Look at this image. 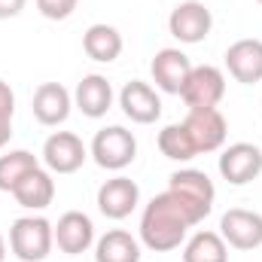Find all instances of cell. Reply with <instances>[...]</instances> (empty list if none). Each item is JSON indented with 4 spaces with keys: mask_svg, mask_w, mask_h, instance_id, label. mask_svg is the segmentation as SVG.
Wrapping results in <instances>:
<instances>
[{
    "mask_svg": "<svg viewBox=\"0 0 262 262\" xmlns=\"http://www.w3.org/2000/svg\"><path fill=\"white\" fill-rule=\"evenodd\" d=\"M119 107H122V113L128 116L134 125H152L159 116H162V98H159V92L149 85V82H143V79H131L122 85V92H119Z\"/></svg>",
    "mask_w": 262,
    "mask_h": 262,
    "instance_id": "cell-11",
    "label": "cell"
},
{
    "mask_svg": "<svg viewBox=\"0 0 262 262\" xmlns=\"http://www.w3.org/2000/svg\"><path fill=\"white\" fill-rule=\"evenodd\" d=\"M226 67H229L232 79L241 85L262 82V40H256V37L235 40L226 49Z\"/></svg>",
    "mask_w": 262,
    "mask_h": 262,
    "instance_id": "cell-15",
    "label": "cell"
},
{
    "mask_svg": "<svg viewBox=\"0 0 262 262\" xmlns=\"http://www.w3.org/2000/svg\"><path fill=\"white\" fill-rule=\"evenodd\" d=\"M89 156L104 171H122L137 159V137L125 125H107L92 137Z\"/></svg>",
    "mask_w": 262,
    "mask_h": 262,
    "instance_id": "cell-3",
    "label": "cell"
},
{
    "mask_svg": "<svg viewBox=\"0 0 262 262\" xmlns=\"http://www.w3.org/2000/svg\"><path fill=\"white\" fill-rule=\"evenodd\" d=\"M156 143H159V152H162L165 159H171V162H189V159L198 156L195 143H192V137H189V131H186L183 122L165 125V128L159 131Z\"/></svg>",
    "mask_w": 262,
    "mask_h": 262,
    "instance_id": "cell-22",
    "label": "cell"
},
{
    "mask_svg": "<svg viewBox=\"0 0 262 262\" xmlns=\"http://www.w3.org/2000/svg\"><path fill=\"white\" fill-rule=\"evenodd\" d=\"M9 195L15 198L25 210H46V207L55 201V180H52V171L34 168Z\"/></svg>",
    "mask_w": 262,
    "mask_h": 262,
    "instance_id": "cell-18",
    "label": "cell"
},
{
    "mask_svg": "<svg viewBox=\"0 0 262 262\" xmlns=\"http://www.w3.org/2000/svg\"><path fill=\"white\" fill-rule=\"evenodd\" d=\"M183 125H186L198 152H216V149H223V143L229 137V122L220 113V107H195V110H189Z\"/></svg>",
    "mask_w": 262,
    "mask_h": 262,
    "instance_id": "cell-9",
    "label": "cell"
},
{
    "mask_svg": "<svg viewBox=\"0 0 262 262\" xmlns=\"http://www.w3.org/2000/svg\"><path fill=\"white\" fill-rule=\"evenodd\" d=\"M73 107L82 116H89V119L107 116V110L113 107V85H110V79L101 76V73L82 76L76 82V89H73Z\"/></svg>",
    "mask_w": 262,
    "mask_h": 262,
    "instance_id": "cell-17",
    "label": "cell"
},
{
    "mask_svg": "<svg viewBox=\"0 0 262 262\" xmlns=\"http://www.w3.org/2000/svg\"><path fill=\"white\" fill-rule=\"evenodd\" d=\"M76 6H79V0H37L40 15L49 18V21H64V18H70L76 12Z\"/></svg>",
    "mask_w": 262,
    "mask_h": 262,
    "instance_id": "cell-24",
    "label": "cell"
},
{
    "mask_svg": "<svg viewBox=\"0 0 262 262\" xmlns=\"http://www.w3.org/2000/svg\"><path fill=\"white\" fill-rule=\"evenodd\" d=\"M220 174L232 186H247L262 174V149L256 143H229L220 152Z\"/></svg>",
    "mask_w": 262,
    "mask_h": 262,
    "instance_id": "cell-8",
    "label": "cell"
},
{
    "mask_svg": "<svg viewBox=\"0 0 262 262\" xmlns=\"http://www.w3.org/2000/svg\"><path fill=\"white\" fill-rule=\"evenodd\" d=\"M183 262H229V244L223 241L220 232H195L186 247H183Z\"/></svg>",
    "mask_w": 262,
    "mask_h": 262,
    "instance_id": "cell-21",
    "label": "cell"
},
{
    "mask_svg": "<svg viewBox=\"0 0 262 262\" xmlns=\"http://www.w3.org/2000/svg\"><path fill=\"white\" fill-rule=\"evenodd\" d=\"M34 168H40V162L28 149H9L0 156V192H12Z\"/></svg>",
    "mask_w": 262,
    "mask_h": 262,
    "instance_id": "cell-23",
    "label": "cell"
},
{
    "mask_svg": "<svg viewBox=\"0 0 262 262\" xmlns=\"http://www.w3.org/2000/svg\"><path fill=\"white\" fill-rule=\"evenodd\" d=\"M95 262H140V241L125 229H110L95 241Z\"/></svg>",
    "mask_w": 262,
    "mask_h": 262,
    "instance_id": "cell-20",
    "label": "cell"
},
{
    "mask_svg": "<svg viewBox=\"0 0 262 262\" xmlns=\"http://www.w3.org/2000/svg\"><path fill=\"white\" fill-rule=\"evenodd\" d=\"M55 244L67 256H79L95 244V223L82 210H67L55 223Z\"/></svg>",
    "mask_w": 262,
    "mask_h": 262,
    "instance_id": "cell-14",
    "label": "cell"
},
{
    "mask_svg": "<svg viewBox=\"0 0 262 262\" xmlns=\"http://www.w3.org/2000/svg\"><path fill=\"white\" fill-rule=\"evenodd\" d=\"M25 6H28V0H0V18H15V15H21Z\"/></svg>",
    "mask_w": 262,
    "mask_h": 262,
    "instance_id": "cell-26",
    "label": "cell"
},
{
    "mask_svg": "<svg viewBox=\"0 0 262 262\" xmlns=\"http://www.w3.org/2000/svg\"><path fill=\"white\" fill-rule=\"evenodd\" d=\"M189 70H192L189 55H186L183 49H174V46L159 49L156 58H152V64H149V73H152L156 89L165 92V95H180L183 85H186Z\"/></svg>",
    "mask_w": 262,
    "mask_h": 262,
    "instance_id": "cell-12",
    "label": "cell"
},
{
    "mask_svg": "<svg viewBox=\"0 0 262 262\" xmlns=\"http://www.w3.org/2000/svg\"><path fill=\"white\" fill-rule=\"evenodd\" d=\"M12 116H15V92L9 89V82L0 79V122L12 125Z\"/></svg>",
    "mask_w": 262,
    "mask_h": 262,
    "instance_id": "cell-25",
    "label": "cell"
},
{
    "mask_svg": "<svg viewBox=\"0 0 262 262\" xmlns=\"http://www.w3.org/2000/svg\"><path fill=\"white\" fill-rule=\"evenodd\" d=\"M220 235L235 250H256L262 247V213L247 207H232L220 220Z\"/></svg>",
    "mask_w": 262,
    "mask_h": 262,
    "instance_id": "cell-10",
    "label": "cell"
},
{
    "mask_svg": "<svg viewBox=\"0 0 262 262\" xmlns=\"http://www.w3.org/2000/svg\"><path fill=\"white\" fill-rule=\"evenodd\" d=\"M168 189L183 201V207L192 213L195 223H204V216L213 210V198H216V189H213V180L198 171V168H180L171 174L168 180Z\"/></svg>",
    "mask_w": 262,
    "mask_h": 262,
    "instance_id": "cell-4",
    "label": "cell"
},
{
    "mask_svg": "<svg viewBox=\"0 0 262 262\" xmlns=\"http://www.w3.org/2000/svg\"><path fill=\"white\" fill-rule=\"evenodd\" d=\"M122 34L113 28V25H104V21H98V25H92L85 34H82V52L92 58V61H98V64H110V61H116L119 55H122Z\"/></svg>",
    "mask_w": 262,
    "mask_h": 262,
    "instance_id": "cell-19",
    "label": "cell"
},
{
    "mask_svg": "<svg viewBox=\"0 0 262 262\" xmlns=\"http://www.w3.org/2000/svg\"><path fill=\"white\" fill-rule=\"evenodd\" d=\"M55 247V226L46 216H18L9 229V250L21 262H43Z\"/></svg>",
    "mask_w": 262,
    "mask_h": 262,
    "instance_id": "cell-2",
    "label": "cell"
},
{
    "mask_svg": "<svg viewBox=\"0 0 262 262\" xmlns=\"http://www.w3.org/2000/svg\"><path fill=\"white\" fill-rule=\"evenodd\" d=\"M137 204H140V186L131 177L116 174V177L104 180L98 189V210L107 220H125L134 213Z\"/></svg>",
    "mask_w": 262,
    "mask_h": 262,
    "instance_id": "cell-13",
    "label": "cell"
},
{
    "mask_svg": "<svg viewBox=\"0 0 262 262\" xmlns=\"http://www.w3.org/2000/svg\"><path fill=\"white\" fill-rule=\"evenodd\" d=\"M180 98H183V104L189 110H195V107H216L226 98V73L213 64H192Z\"/></svg>",
    "mask_w": 262,
    "mask_h": 262,
    "instance_id": "cell-7",
    "label": "cell"
},
{
    "mask_svg": "<svg viewBox=\"0 0 262 262\" xmlns=\"http://www.w3.org/2000/svg\"><path fill=\"white\" fill-rule=\"evenodd\" d=\"M70 107H73V95L67 92L61 82H43V85H37L34 101H31L34 119L40 125H46V128H55V125L67 122Z\"/></svg>",
    "mask_w": 262,
    "mask_h": 262,
    "instance_id": "cell-16",
    "label": "cell"
},
{
    "mask_svg": "<svg viewBox=\"0 0 262 262\" xmlns=\"http://www.w3.org/2000/svg\"><path fill=\"white\" fill-rule=\"evenodd\" d=\"M256 3H262V0H256Z\"/></svg>",
    "mask_w": 262,
    "mask_h": 262,
    "instance_id": "cell-29",
    "label": "cell"
},
{
    "mask_svg": "<svg viewBox=\"0 0 262 262\" xmlns=\"http://www.w3.org/2000/svg\"><path fill=\"white\" fill-rule=\"evenodd\" d=\"M89 159V146L73 131H55L43 143V165L52 174H76Z\"/></svg>",
    "mask_w": 262,
    "mask_h": 262,
    "instance_id": "cell-5",
    "label": "cell"
},
{
    "mask_svg": "<svg viewBox=\"0 0 262 262\" xmlns=\"http://www.w3.org/2000/svg\"><path fill=\"white\" fill-rule=\"evenodd\" d=\"M210 28H213V15H210V9L201 0H183L168 15L171 37L180 40V43H186V46H195L201 40H207Z\"/></svg>",
    "mask_w": 262,
    "mask_h": 262,
    "instance_id": "cell-6",
    "label": "cell"
},
{
    "mask_svg": "<svg viewBox=\"0 0 262 262\" xmlns=\"http://www.w3.org/2000/svg\"><path fill=\"white\" fill-rule=\"evenodd\" d=\"M192 226H198V223L183 207V201L171 189H165V192H159L152 198L143 207V213H140V244L156 250V253L177 250L186 241V232Z\"/></svg>",
    "mask_w": 262,
    "mask_h": 262,
    "instance_id": "cell-1",
    "label": "cell"
},
{
    "mask_svg": "<svg viewBox=\"0 0 262 262\" xmlns=\"http://www.w3.org/2000/svg\"><path fill=\"white\" fill-rule=\"evenodd\" d=\"M9 137H12V125L9 122H0V149L9 143Z\"/></svg>",
    "mask_w": 262,
    "mask_h": 262,
    "instance_id": "cell-27",
    "label": "cell"
},
{
    "mask_svg": "<svg viewBox=\"0 0 262 262\" xmlns=\"http://www.w3.org/2000/svg\"><path fill=\"white\" fill-rule=\"evenodd\" d=\"M6 259V238H3V235H0V262Z\"/></svg>",
    "mask_w": 262,
    "mask_h": 262,
    "instance_id": "cell-28",
    "label": "cell"
}]
</instances>
